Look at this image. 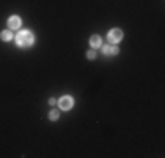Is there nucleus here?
Segmentation results:
<instances>
[{
    "instance_id": "nucleus-1",
    "label": "nucleus",
    "mask_w": 165,
    "mask_h": 158,
    "mask_svg": "<svg viewBox=\"0 0 165 158\" xmlns=\"http://www.w3.org/2000/svg\"><path fill=\"white\" fill-rule=\"evenodd\" d=\"M16 42H18V46H23V48H25V46H32V44H34V35H32L30 32L23 30V32L18 34Z\"/></svg>"
},
{
    "instance_id": "nucleus-2",
    "label": "nucleus",
    "mask_w": 165,
    "mask_h": 158,
    "mask_svg": "<svg viewBox=\"0 0 165 158\" xmlns=\"http://www.w3.org/2000/svg\"><path fill=\"white\" fill-rule=\"evenodd\" d=\"M107 39H109L111 44H116V42H120V40L123 39V32H121L120 28H112V30L107 34Z\"/></svg>"
},
{
    "instance_id": "nucleus-3",
    "label": "nucleus",
    "mask_w": 165,
    "mask_h": 158,
    "mask_svg": "<svg viewBox=\"0 0 165 158\" xmlns=\"http://www.w3.org/2000/svg\"><path fill=\"white\" fill-rule=\"evenodd\" d=\"M58 104H60V109L69 111V109H72V105H74V100H72V97L65 95V97H62V98L58 100Z\"/></svg>"
},
{
    "instance_id": "nucleus-4",
    "label": "nucleus",
    "mask_w": 165,
    "mask_h": 158,
    "mask_svg": "<svg viewBox=\"0 0 165 158\" xmlns=\"http://www.w3.org/2000/svg\"><path fill=\"white\" fill-rule=\"evenodd\" d=\"M102 53L106 55V56H112V55H118V53H120V49H118V46L107 44V46H104V48H102Z\"/></svg>"
},
{
    "instance_id": "nucleus-5",
    "label": "nucleus",
    "mask_w": 165,
    "mask_h": 158,
    "mask_svg": "<svg viewBox=\"0 0 165 158\" xmlns=\"http://www.w3.org/2000/svg\"><path fill=\"white\" fill-rule=\"evenodd\" d=\"M7 25H9L11 30H14V28H19V25H21V19H19L18 16H11L9 21H7Z\"/></svg>"
},
{
    "instance_id": "nucleus-6",
    "label": "nucleus",
    "mask_w": 165,
    "mask_h": 158,
    "mask_svg": "<svg viewBox=\"0 0 165 158\" xmlns=\"http://www.w3.org/2000/svg\"><path fill=\"white\" fill-rule=\"evenodd\" d=\"M90 44H91V48H98V46L102 44V39H100V35H93V37L90 39Z\"/></svg>"
},
{
    "instance_id": "nucleus-7",
    "label": "nucleus",
    "mask_w": 165,
    "mask_h": 158,
    "mask_svg": "<svg viewBox=\"0 0 165 158\" xmlns=\"http://www.w3.org/2000/svg\"><path fill=\"white\" fill-rule=\"evenodd\" d=\"M0 37H2V40H7V42H9V40H13V32H11V30H5V32H2V35H0Z\"/></svg>"
},
{
    "instance_id": "nucleus-8",
    "label": "nucleus",
    "mask_w": 165,
    "mask_h": 158,
    "mask_svg": "<svg viewBox=\"0 0 165 158\" xmlns=\"http://www.w3.org/2000/svg\"><path fill=\"white\" fill-rule=\"evenodd\" d=\"M88 58H90V60H95V58H97V53H95L93 49H90V51H88Z\"/></svg>"
},
{
    "instance_id": "nucleus-9",
    "label": "nucleus",
    "mask_w": 165,
    "mask_h": 158,
    "mask_svg": "<svg viewBox=\"0 0 165 158\" xmlns=\"http://www.w3.org/2000/svg\"><path fill=\"white\" fill-rule=\"evenodd\" d=\"M49 119H58V113L56 111H51L49 113Z\"/></svg>"
}]
</instances>
